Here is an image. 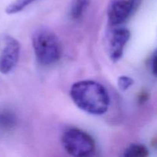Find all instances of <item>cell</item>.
<instances>
[{
  "label": "cell",
  "instance_id": "cell-8",
  "mask_svg": "<svg viewBox=\"0 0 157 157\" xmlns=\"http://www.w3.org/2000/svg\"><path fill=\"white\" fill-rule=\"evenodd\" d=\"M90 4V0H72L70 6V15L72 19L78 20L82 17Z\"/></svg>",
  "mask_w": 157,
  "mask_h": 157
},
{
  "label": "cell",
  "instance_id": "cell-1",
  "mask_svg": "<svg viewBox=\"0 0 157 157\" xmlns=\"http://www.w3.org/2000/svg\"><path fill=\"white\" fill-rule=\"evenodd\" d=\"M70 95L75 105L89 114H104L110 105L106 88L94 81L86 80L75 83L71 87Z\"/></svg>",
  "mask_w": 157,
  "mask_h": 157
},
{
  "label": "cell",
  "instance_id": "cell-5",
  "mask_svg": "<svg viewBox=\"0 0 157 157\" xmlns=\"http://www.w3.org/2000/svg\"><path fill=\"white\" fill-rule=\"evenodd\" d=\"M136 0H110L107 6V18L110 25L122 24L133 11Z\"/></svg>",
  "mask_w": 157,
  "mask_h": 157
},
{
  "label": "cell",
  "instance_id": "cell-10",
  "mask_svg": "<svg viewBox=\"0 0 157 157\" xmlns=\"http://www.w3.org/2000/svg\"><path fill=\"white\" fill-rule=\"evenodd\" d=\"M35 1L37 0H14L10 4L8 5L5 12L8 15H14V14L18 13L29 5L35 2Z\"/></svg>",
  "mask_w": 157,
  "mask_h": 157
},
{
  "label": "cell",
  "instance_id": "cell-9",
  "mask_svg": "<svg viewBox=\"0 0 157 157\" xmlns=\"http://www.w3.org/2000/svg\"><path fill=\"white\" fill-rule=\"evenodd\" d=\"M149 155V150L143 144H130L124 150V156L126 157H146Z\"/></svg>",
  "mask_w": 157,
  "mask_h": 157
},
{
  "label": "cell",
  "instance_id": "cell-11",
  "mask_svg": "<svg viewBox=\"0 0 157 157\" xmlns=\"http://www.w3.org/2000/svg\"><path fill=\"white\" fill-rule=\"evenodd\" d=\"M134 81L130 77L123 75L121 76L117 80V85L121 91H126L128 90L130 87L133 84Z\"/></svg>",
  "mask_w": 157,
  "mask_h": 157
},
{
  "label": "cell",
  "instance_id": "cell-7",
  "mask_svg": "<svg viewBox=\"0 0 157 157\" xmlns=\"http://www.w3.org/2000/svg\"><path fill=\"white\" fill-rule=\"evenodd\" d=\"M18 117L15 112L8 107H0V133H6L15 128Z\"/></svg>",
  "mask_w": 157,
  "mask_h": 157
},
{
  "label": "cell",
  "instance_id": "cell-2",
  "mask_svg": "<svg viewBox=\"0 0 157 157\" xmlns=\"http://www.w3.org/2000/svg\"><path fill=\"white\" fill-rule=\"evenodd\" d=\"M32 43L35 58L41 65H51L59 60L61 44L56 35L49 29L35 30L32 35Z\"/></svg>",
  "mask_w": 157,
  "mask_h": 157
},
{
  "label": "cell",
  "instance_id": "cell-3",
  "mask_svg": "<svg viewBox=\"0 0 157 157\" xmlns=\"http://www.w3.org/2000/svg\"><path fill=\"white\" fill-rule=\"evenodd\" d=\"M61 143L65 151L72 156H89L95 150V143L93 138L78 128H70L66 130L61 137Z\"/></svg>",
  "mask_w": 157,
  "mask_h": 157
},
{
  "label": "cell",
  "instance_id": "cell-6",
  "mask_svg": "<svg viewBox=\"0 0 157 157\" xmlns=\"http://www.w3.org/2000/svg\"><path fill=\"white\" fill-rule=\"evenodd\" d=\"M130 38V32L126 28H116L110 32L107 48L111 61L116 62L121 59Z\"/></svg>",
  "mask_w": 157,
  "mask_h": 157
},
{
  "label": "cell",
  "instance_id": "cell-4",
  "mask_svg": "<svg viewBox=\"0 0 157 157\" xmlns=\"http://www.w3.org/2000/svg\"><path fill=\"white\" fill-rule=\"evenodd\" d=\"M21 52L19 42L9 35L0 36V73L7 75L14 70Z\"/></svg>",
  "mask_w": 157,
  "mask_h": 157
},
{
  "label": "cell",
  "instance_id": "cell-12",
  "mask_svg": "<svg viewBox=\"0 0 157 157\" xmlns=\"http://www.w3.org/2000/svg\"><path fill=\"white\" fill-rule=\"evenodd\" d=\"M151 70L153 75L157 77V49L153 53L151 59Z\"/></svg>",
  "mask_w": 157,
  "mask_h": 157
}]
</instances>
